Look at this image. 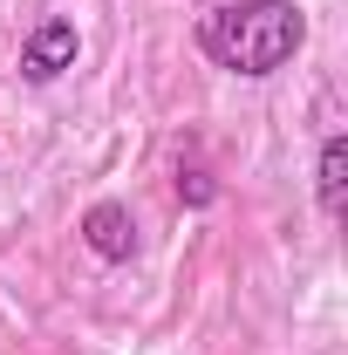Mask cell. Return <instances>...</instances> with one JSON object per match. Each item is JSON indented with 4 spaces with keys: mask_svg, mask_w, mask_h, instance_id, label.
Instances as JSON below:
<instances>
[{
    "mask_svg": "<svg viewBox=\"0 0 348 355\" xmlns=\"http://www.w3.org/2000/svg\"><path fill=\"white\" fill-rule=\"evenodd\" d=\"M314 191H321V212H328V219H342V212H348V137H328V144H321Z\"/></svg>",
    "mask_w": 348,
    "mask_h": 355,
    "instance_id": "cell-4",
    "label": "cell"
},
{
    "mask_svg": "<svg viewBox=\"0 0 348 355\" xmlns=\"http://www.w3.org/2000/svg\"><path fill=\"white\" fill-rule=\"evenodd\" d=\"M177 191H184L191 205H212V178L205 171H177Z\"/></svg>",
    "mask_w": 348,
    "mask_h": 355,
    "instance_id": "cell-5",
    "label": "cell"
},
{
    "mask_svg": "<svg viewBox=\"0 0 348 355\" xmlns=\"http://www.w3.org/2000/svg\"><path fill=\"white\" fill-rule=\"evenodd\" d=\"M76 48H82V35H76V21H62V14H48L42 28L21 42V76L28 83H55L62 69H76Z\"/></svg>",
    "mask_w": 348,
    "mask_h": 355,
    "instance_id": "cell-2",
    "label": "cell"
},
{
    "mask_svg": "<svg viewBox=\"0 0 348 355\" xmlns=\"http://www.w3.org/2000/svg\"><path fill=\"white\" fill-rule=\"evenodd\" d=\"M307 42V14L294 0H239V7H218L205 14V28H198V48L212 55L218 69H232V76H273V69H287Z\"/></svg>",
    "mask_w": 348,
    "mask_h": 355,
    "instance_id": "cell-1",
    "label": "cell"
},
{
    "mask_svg": "<svg viewBox=\"0 0 348 355\" xmlns=\"http://www.w3.org/2000/svg\"><path fill=\"white\" fill-rule=\"evenodd\" d=\"M82 239H89V253H96V260H130V253H137V219H130V205L96 198V205L82 212Z\"/></svg>",
    "mask_w": 348,
    "mask_h": 355,
    "instance_id": "cell-3",
    "label": "cell"
}]
</instances>
